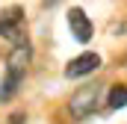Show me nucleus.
Returning <instances> with one entry per match:
<instances>
[{
	"label": "nucleus",
	"instance_id": "3",
	"mask_svg": "<svg viewBox=\"0 0 127 124\" xmlns=\"http://www.w3.org/2000/svg\"><path fill=\"white\" fill-rule=\"evenodd\" d=\"M97 68H100V56H97V53H92V50H86V53L74 56V59L65 65V77H68V80H77V77L95 74Z\"/></svg>",
	"mask_w": 127,
	"mask_h": 124
},
{
	"label": "nucleus",
	"instance_id": "4",
	"mask_svg": "<svg viewBox=\"0 0 127 124\" xmlns=\"http://www.w3.org/2000/svg\"><path fill=\"white\" fill-rule=\"evenodd\" d=\"M68 27H71V35H74L80 44L92 41V21L86 18V12H83L80 6H74V9L68 12Z\"/></svg>",
	"mask_w": 127,
	"mask_h": 124
},
{
	"label": "nucleus",
	"instance_id": "7",
	"mask_svg": "<svg viewBox=\"0 0 127 124\" xmlns=\"http://www.w3.org/2000/svg\"><path fill=\"white\" fill-rule=\"evenodd\" d=\"M21 80H24V77L6 74V77H3V86H0V89H3V92H0V100H12L15 92H18V86H21Z\"/></svg>",
	"mask_w": 127,
	"mask_h": 124
},
{
	"label": "nucleus",
	"instance_id": "2",
	"mask_svg": "<svg viewBox=\"0 0 127 124\" xmlns=\"http://www.w3.org/2000/svg\"><path fill=\"white\" fill-rule=\"evenodd\" d=\"M100 97H103V86H83V89H77V92L71 94L68 112L74 118H86V115H92L100 106Z\"/></svg>",
	"mask_w": 127,
	"mask_h": 124
},
{
	"label": "nucleus",
	"instance_id": "6",
	"mask_svg": "<svg viewBox=\"0 0 127 124\" xmlns=\"http://www.w3.org/2000/svg\"><path fill=\"white\" fill-rule=\"evenodd\" d=\"M106 106H109V109L127 106V86H112V89H109V97H106Z\"/></svg>",
	"mask_w": 127,
	"mask_h": 124
},
{
	"label": "nucleus",
	"instance_id": "1",
	"mask_svg": "<svg viewBox=\"0 0 127 124\" xmlns=\"http://www.w3.org/2000/svg\"><path fill=\"white\" fill-rule=\"evenodd\" d=\"M0 35L6 41H12V47L27 44V18L21 6H9L0 12Z\"/></svg>",
	"mask_w": 127,
	"mask_h": 124
},
{
	"label": "nucleus",
	"instance_id": "5",
	"mask_svg": "<svg viewBox=\"0 0 127 124\" xmlns=\"http://www.w3.org/2000/svg\"><path fill=\"white\" fill-rule=\"evenodd\" d=\"M30 59H32L30 44H18V47H12V50H9V56H6V74L24 77V71H27Z\"/></svg>",
	"mask_w": 127,
	"mask_h": 124
}]
</instances>
